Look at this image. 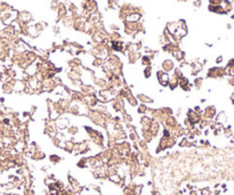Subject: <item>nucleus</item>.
Segmentation results:
<instances>
[{
  "label": "nucleus",
  "mask_w": 234,
  "mask_h": 195,
  "mask_svg": "<svg viewBox=\"0 0 234 195\" xmlns=\"http://www.w3.org/2000/svg\"><path fill=\"white\" fill-rule=\"evenodd\" d=\"M177 140L178 139H176L173 136H163V135H161L160 139H159V143H158L157 149H155V153L159 154V153L164 152L167 149L173 148L176 144H177Z\"/></svg>",
  "instance_id": "nucleus-1"
},
{
  "label": "nucleus",
  "mask_w": 234,
  "mask_h": 195,
  "mask_svg": "<svg viewBox=\"0 0 234 195\" xmlns=\"http://www.w3.org/2000/svg\"><path fill=\"white\" fill-rule=\"evenodd\" d=\"M92 151V146L88 140H81V142H75L73 148V155H85L87 153Z\"/></svg>",
  "instance_id": "nucleus-2"
},
{
  "label": "nucleus",
  "mask_w": 234,
  "mask_h": 195,
  "mask_svg": "<svg viewBox=\"0 0 234 195\" xmlns=\"http://www.w3.org/2000/svg\"><path fill=\"white\" fill-rule=\"evenodd\" d=\"M111 109L115 112V114H120L122 115L123 113H126V102L123 98H121L120 96L114 97L111 102H110Z\"/></svg>",
  "instance_id": "nucleus-3"
},
{
  "label": "nucleus",
  "mask_w": 234,
  "mask_h": 195,
  "mask_svg": "<svg viewBox=\"0 0 234 195\" xmlns=\"http://www.w3.org/2000/svg\"><path fill=\"white\" fill-rule=\"evenodd\" d=\"M57 134H58V128H57L55 120H52L49 118L45 120V135H47L52 139Z\"/></svg>",
  "instance_id": "nucleus-4"
},
{
  "label": "nucleus",
  "mask_w": 234,
  "mask_h": 195,
  "mask_svg": "<svg viewBox=\"0 0 234 195\" xmlns=\"http://www.w3.org/2000/svg\"><path fill=\"white\" fill-rule=\"evenodd\" d=\"M224 75H226V73H225V69L223 67H211L207 72V78L210 79H220Z\"/></svg>",
  "instance_id": "nucleus-5"
},
{
  "label": "nucleus",
  "mask_w": 234,
  "mask_h": 195,
  "mask_svg": "<svg viewBox=\"0 0 234 195\" xmlns=\"http://www.w3.org/2000/svg\"><path fill=\"white\" fill-rule=\"evenodd\" d=\"M186 118H187L188 121L191 122L193 125H195V127H197V125L200 123L201 120H202V115L195 112L193 109H190V110H187V112H186Z\"/></svg>",
  "instance_id": "nucleus-6"
},
{
  "label": "nucleus",
  "mask_w": 234,
  "mask_h": 195,
  "mask_svg": "<svg viewBox=\"0 0 234 195\" xmlns=\"http://www.w3.org/2000/svg\"><path fill=\"white\" fill-rule=\"evenodd\" d=\"M68 181H69V186H71L72 188L77 192L78 195H80L81 193H82L83 191V187L81 186V184L79 183V180L75 179L73 176H72L71 174H69L68 175Z\"/></svg>",
  "instance_id": "nucleus-7"
},
{
  "label": "nucleus",
  "mask_w": 234,
  "mask_h": 195,
  "mask_svg": "<svg viewBox=\"0 0 234 195\" xmlns=\"http://www.w3.org/2000/svg\"><path fill=\"white\" fill-rule=\"evenodd\" d=\"M169 73H166L164 71L162 70H159L157 72V79H158V82L161 87H168V83H169Z\"/></svg>",
  "instance_id": "nucleus-8"
},
{
  "label": "nucleus",
  "mask_w": 234,
  "mask_h": 195,
  "mask_svg": "<svg viewBox=\"0 0 234 195\" xmlns=\"http://www.w3.org/2000/svg\"><path fill=\"white\" fill-rule=\"evenodd\" d=\"M216 115H217V110H216V107L213 106V105L207 106L203 110V113H202V118H203V119L209 120V121L215 120Z\"/></svg>",
  "instance_id": "nucleus-9"
},
{
  "label": "nucleus",
  "mask_w": 234,
  "mask_h": 195,
  "mask_svg": "<svg viewBox=\"0 0 234 195\" xmlns=\"http://www.w3.org/2000/svg\"><path fill=\"white\" fill-rule=\"evenodd\" d=\"M152 123H153V120H152L151 116L141 115V118H139V125H141L142 130H150Z\"/></svg>",
  "instance_id": "nucleus-10"
},
{
  "label": "nucleus",
  "mask_w": 234,
  "mask_h": 195,
  "mask_svg": "<svg viewBox=\"0 0 234 195\" xmlns=\"http://www.w3.org/2000/svg\"><path fill=\"white\" fill-rule=\"evenodd\" d=\"M176 69L175 66V62L170 58H167L161 63V70L164 71L166 73H170V72H174V70Z\"/></svg>",
  "instance_id": "nucleus-11"
},
{
  "label": "nucleus",
  "mask_w": 234,
  "mask_h": 195,
  "mask_svg": "<svg viewBox=\"0 0 234 195\" xmlns=\"http://www.w3.org/2000/svg\"><path fill=\"white\" fill-rule=\"evenodd\" d=\"M179 87L182 88L183 92H191V89L193 88V83L190 82V80H188V78L186 75L182 76L181 79H179Z\"/></svg>",
  "instance_id": "nucleus-12"
},
{
  "label": "nucleus",
  "mask_w": 234,
  "mask_h": 195,
  "mask_svg": "<svg viewBox=\"0 0 234 195\" xmlns=\"http://www.w3.org/2000/svg\"><path fill=\"white\" fill-rule=\"evenodd\" d=\"M178 125H179V122H178V120H177V118H176L175 115H171L163 122L162 125H163V128H166V129H173V128H176Z\"/></svg>",
  "instance_id": "nucleus-13"
},
{
  "label": "nucleus",
  "mask_w": 234,
  "mask_h": 195,
  "mask_svg": "<svg viewBox=\"0 0 234 195\" xmlns=\"http://www.w3.org/2000/svg\"><path fill=\"white\" fill-rule=\"evenodd\" d=\"M137 101L139 102L141 104H145V105H151V104L154 103V101L152 99L151 97H148V95H144V94H136L135 95Z\"/></svg>",
  "instance_id": "nucleus-14"
},
{
  "label": "nucleus",
  "mask_w": 234,
  "mask_h": 195,
  "mask_svg": "<svg viewBox=\"0 0 234 195\" xmlns=\"http://www.w3.org/2000/svg\"><path fill=\"white\" fill-rule=\"evenodd\" d=\"M31 159L34 160V161H42V160L46 159V154L41 148H38L36 152L31 154Z\"/></svg>",
  "instance_id": "nucleus-15"
},
{
  "label": "nucleus",
  "mask_w": 234,
  "mask_h": 195,
  "mask_svg": "<svg viewBox=\"0 0 234 195\" xmlns=\"http://www.w3.org/2000/svg\"><path fill=\"white\" fill-rule=\"evenodd\" d=\"M141 138L144 139L145 142L148 144L154 140V136L151 132V130H142V129H141Z\"/></svg>",
  "instance_id": "nucleus-16"
},
{
  "label": "nucleus",
  "mask_w": 234,
  "mask_h": 195,
  "mask_svg": "<svg viewBox=\"0 0 234 195\" xmlns=\"http://www.w3.org/2000/svg\"><path fill=\"white\" fill-rule=\"evenodd\" d=\"M79 132H80V129L78 128L77 125H69V128L65 130V134L68 135L70 138H73L75 137L77 135H79Z\"/></svg>",
  "instance_id": "nucleus-17"
},
{
  "label": "nucleus",
  "mask_w": 234,
  "mask_h": 195,
  "mask_svg": "<svg viewBox=\"0 0 234 195\" xmlns=\"http://www.w3.org/2000/svg\"><path fill=\"white\" fill-rule=\"evenodd\" d=\"M150 130H151V132L153 134L154 138L158 137L159 135L161 134V131H162V128H161V125L159 123V122L157 121H153V123H152L151 128H150Z\"/></svg>",
  "instance_id": "nucleus-18"
},
{
  "label": "nucleus",
  "mask_w": 234,
  "mask_h": 195,
  "mask_svg": "<svg viewBox=\"0 0 234 195\" xmlns=\"http://www.w3.org/2000/svg\"><path fill=\"white\" fill-rule=\"evenodd\" d=\"M177 87H179V79L175 75V74H173V75H170V78H169L168 88H169L170 90H175Z\"/></svg>",
  "instance_id": "nucleus-19"
},
{
  "label": "nucleus",
  "mask_w": 234,
  "mask_h": 195,
  "mask_svg": "<svg viewBox=\"0 0 234 195\" xmlns=\"http://www.w3.org/2000/svg\"><path fill=\"white\" fill-rule=\"evenodd\" d=\"M127 132H128V139H129L130 143H136V142H138V140L141 139L138 132L136 131V129H132V130L127 131Z\"/></svg>",
  "instance_id": "nucleus-20"
},
{
  "label": "nucleus",
  "mask_w": 234,
  "mask_h": 195,
  "mask_svg": "<svg viewBox=\"0 0 234 195\" xmlns=\"http://www.w3.org/2000/svg\"><path fill=\"white\" fill-rule=\"evenodd\" d=\"M136 110H137V113H138L139 115H146L148 113V111H150V107L148 105H145V104L139 103L138 106L136 107Z\"/></svg>",
  "instance_id": "nucleus-21"
},
{
  "label": "nucleus",
  "mask_w": 234,
  "mask_h": 195,
  "mask_svg": "<svg viewBox=\"0 0 234 195\" xmlns=\"http://www.w3.org/2000/svg\"><path fill=\"white\" fill-rule=\"evenodd\" d=\"M226 114H225L224 112H219V113H217V115H216V118H215V121L218 123V125H224L225 122H226Z\"/></svg>",
  "instance_id": "nucleus-22"
},
{
  "label": "nucleus",
  "mask_w": 234,
  "mask_h": 195,
  "mask_svg": "<svg viewBox=\"0 0 234 195\" xmlns=\"http://www.w3.org/2000/svg\"><path fill=\"white\" fill-rule=\"evenodd\" d=\"M202 85H203V78H202V76H197L193 81V87L199 90V89L202 87Z\"/></svg>",
  "instance_id": "nucleus-23"
},
{
  "label": "nucleus",
  "mask_w": 234,
  "mask_h": 195,
  "mask_svg": "<svg viewBox=\"0 0 234 195\" xmlns=\"http://www.w3.org/2000/svg\"><path fill=\"white\" fill-rule=\"evenodd\" d=\"M62 160H63V159L59 155H57V154H50L49 155V161L52 164H58Z\"/></svg>",
  "instance_id": "nucleus-24"
},
{
  "label": "nucleus",
  "mask_w": 234,
  "mask_h": 195,
  "mask_svg": "<svg viewBox=\"0 0 234 195\" xmlns=\"http://www.w3.org/2000/svg\"><path fill=\"white\" fill-rule=\"evenodd\" d=\"M77 167L80 169H87L88 164H87V156H82V158L77 162Z\"/></svg>",
  "instance_id": "nucleus-25"
},
{
  "label": "nucleus",
  "mask_w": 234,
  "mask_h": 195,
  "mask_svg": "<svg viewBox=\"0 0 234 195\" xmlns=\"http://www.w3.org/2000/svg\"><path fill=\"white\" fill-rule=\"evenodd\" d=\"M89 189H92V192L97 193V194L102 195V191H101V186H99V185H96V184H92V185L89 186Z\"/></svg>",
  "instance_id": "nucleus-26"
},
{
  "label": "nucleus",
  "mask_w": 234,
  "mask_h": 195,
  "mask_svg": "<svg viewBox=\"0 0 234 195\" xmlns=\"http://www.w3.org/2000/svg\"><path fill=\"white\" fill-rule=\"evenodd\" d=\"M200 195H213V191L210 187H202L200 189Z\"/></svg>",
  "instance_id": "nucleus-27"
},
{
  "label": "nucleus",
  "mask_w": 234,
  "mask_h": 195,
  "mask_svg": "<svg viewBox=\"0 0 234 195\" xmlns=\"http://www.w3.org/2000/svg\"><path fill=\"white\" fill-rule=\"evenodd\" d=\"M144 76L146 78V79H148L150 76L152 75V66H145V69H144Z\"/></svg>",
  "instance_id": "nucleus-28"
},
{
  "label": "nucleus",
  "mask_w": 234,
  "mask_h": 195,
  "mask_svg": "<svg viewBox=\"0 0 234 195\" xmlns=\"http://www.w3.org/2000/svg\"><path fill=\"white\" fill-rule=\"evenodd\" d=\"M224 134L226 135L227 137L232 136V129H231V127H226V128H224Z\"/></svg>",
  "instance_id": "nucleus-29"
},
{
  "label": "nucleus",
  "mask_w": 234,
  "mask_h": 195,
  "mask_svg": "<svg viewBox=\"0 0 234 195\" xmlns=\"http://www.w3.org/2000/svg\"><path fill=\"white\" fill-rule=\"evenodd\" d=\"M57 195H68V191H66V187L63 189H59L57 192Z\"/></svg>",
  "instance_id": "nucleus-30"
},
{
  "label": "nucleus",
  "mask_w": 234,
  "mask_h": 195,
  "mask_svg": "<svg viewBox=\"0 0 234 195\" xmlns=\"http://www.w3.org/2000/svg\"><path fill=\"white\" fill-rule=\"evenodd\" d=\"M199 193H200V191H198V189H192V191H188V195H199Z\"/></svg>",
  "instance_id": "nucleus-31"
},
{
  "label": "nucleus",
  "mask_w": 234,
  "mask_h": 195,
  "mask_svg": "<svg viewBox=\"0 0 234 195\" xmlns=\"http://www.w3.org/2000/svg\"><path fill=\"white\" fill-rule=\"evenodd\" d=\"M151 195H161V194H160V192H159L157 188H154V187H153V188L151 189Z\"/></svg>",
  "instance_id": "nucleus-32"
},
{
  "label": "nucleus",
  "mask_w": 234,
  "mask_h": 195,
  "mask_svg": "<svg viewBox=\"0 0 234 195\" xmlns=\"http://www.w3.org/2000/svg\"><path fill=\"white\" fill-rule=\"evenodd\" d=\"M228 83H230V85L233 86V87H234V76H231V78L228 79Z\"/></svg>",
  "instance_id": "nucleus-33"
},
{
  "label": "nucleus",
  "mask_w": 234,
  "mask_h": 195,
  "mask_svg": "<svg viewBox=\"0 0 234 195\" xmlns=\"http://www.w3.org/2000/svg\"><path fill=\"white\" fill-rule=\"evenodd\" d=\"M219 194H220V191H219V189H217V188H216L215 191L213 192V195H219Z\"/></svg>",
  "instance_id": "nucleus-34"
},
{
  "label": "nucleus",
  "mask_w": 234,
  "mask_h": 195,
  "mask_svg": "<svg viewBox=\"0 0 234 195\" xmlns=\"http://www.w3.org/2000/svg\"><path fill=\"white\" fill-rule=\"evenodd\" d=\"M222 61H223V58L222 57H218L217 59H216V63H217V64H219V63H222Z\"/></svg>",
  "instance_id": "nucleus-35"
},
{
  "label": "nucleus",
  "mask_w": 234,
  "mask_h": 195,
  "mask_svg": "<svg viewBox=\"0 0 234 195\" xmlns=\"http://www.w3.org/2000/svg\"><path fill=\"white\" fill-rule=\"evenodd\" d=\"M232 101H233V103H234V94L232 95Z\"/></svg>",
  "instance_id": "nucleus-36"
},
{
  "label": "nucleus",
  "mask_w": 234,
  "mask_h": 195,
  "mask_svg": "<svg viewBox=\"0 0 234 195\" xmlns=\"http://www.w3.org/2000/svg\"><path fill=\"white\" fill-rule=\"evenodd\" d=\"M233 138H234V135H233Z\"/></svg>",
  "instance_id": "nucleus-37"
}]
</instances>
